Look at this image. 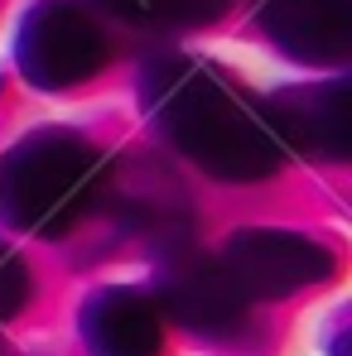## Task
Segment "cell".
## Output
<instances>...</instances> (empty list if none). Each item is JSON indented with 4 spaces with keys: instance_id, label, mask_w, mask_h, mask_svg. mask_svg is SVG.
<instances>
[{
    "instance_id": "cell-1",
    "label": "cell",
    "mask_w": 352,
    "mask_h": 356,
    "mask_svg": "<svg viewBox=\"0 0 352 356\" xmlns=\"http://www.w3.org/2000/svg\"><path fill=\"white\" fill-rule=\"evenodd\" d=\"M140 102L160 140L193 159L203 174L251 183L275 174L285 145L266 116V102L193 54H155L140 67Z\"/></svg>"
},
{
    "instance_id": "cell-2",
    "label": "cell",
    "mask_w": 352,
    "mask_h": 356,
    "mask_svg": "<svg viewBox=\"0 0 352 356\" xmlns=\"http://www.w3.org/2000/svg\"><path fill=\"white\" fill-rule=\"evenodd\" d=\"M107 188V154L77 130H34L0 159V222L29 236H63Z\"/></svg>"
},
{
    "instance_id": "cell-3",
    "label": "cell",
    "mask_w": 352,
    "mask_h": 356,
    "mask_svg": "<svg viewBox=\"0 0 352 356\" xmlns=\"http://www.w3.org/2000/svg\"><path fill=\"white\" fill-rule=\"evenodd\" d=\"M112 63V29L82 0H34L15 19V72L39 92H72Z\"/></svg>"
},
{
    "instance_id": "cell-4",
    "label": "cell",
    "mask_w": 352,
    "mask_h": 356,
    "mask_svg": "<svg viewBox=\"0 0 352 356\" xmlns=\"http://www.w3.org/2000/svg\"><path fill=\"white\" fill-rule=\"evenodd\" d=\"M222 270L241 289V298H280L304 289V284H319L333 270V255L299 232L251 227V232H236L227 241Z\"/></svg>"
},
{
    "instance_id": "cell-5",
    "label": "cell",
    "mask_w": 352,
    "mask_h": 356,
    "mask_svg": "<svg viewBox=\"0 0 352 356\" xmlns=\"http://www.w3.org/2000/svg\"><path fill=\"white\" fill-rule=\"evenodd\" d=\"M251 19L299 67H343L352 58V0H256Z\"/></svg>"
},
{
    "instance_id": "cell-6",
    "label": "cell",
    "mask_w": 352,
    "mask_h": 356,
    "mask_svg": "<svg viewBox=\"0 0 352 356\" xmlns=\"http://www.w3.org/2000/svg\"><path fill=\"white\" fill-rule=\"evenodd\" d=\"M348 77H328V82H299L285 87L266 102V116L275 125L285 149H304L319 159H343L348 154Z\"/></svg>"
},
{
    "instance_id": "cell-7",
    "label": "cell",
    "mask_w": 352,
    "mask_h": 356,
    "mask_svg": "<svg viewBox=\"0 0 352 356\" xmlns=\"http://www.w3.org/2000/svg\"><path fill=\"white\" fill-rule=\"evenodd\" d=\"M77 327L92 356H160V342H164L160 308L140 289H97L82 303Z\"/></svg>"
},
{
    "instance_id": "cell-8",
    "label": "cell",
    "mask_w": 352,
    "mask_h": 356,
    "mask_svg": "<svg viewBox=\"0 0 352 356\" xmlns=\"http://www.w3.org/2000/svg\"><path fill=\"white\" fill-rule=\"evenodd\" d=\"M164 303L188 327H203V332L236 327L241 308H246V298L227 280V270L208 265V260H174L169 275H164Z\"/></svg>"
},
{
    "instance_id": "cell-9",
    "label": "cell",
    "mask_w": 352,
    "mask_h": 356,
    "mask_svg": "<svg viewBox=\"0 0 352 356\" xmlns=\"http://www.w3.org/2000/svg\"><path fill=\"white\" fill-rule=\"evenodd\" d=\"M236 0H155L150 24H169V29H208L217 19L232 15Z\"/></svg>"
},
{
    "instance_id": "cell-10",
    "label": "cell",
    "mask_w": 352,
    "mask_h": 356,
    "mask_svg": "<svg viewBox=\"0 0 352 356\" xmlns=\"http://www.w3.org/2000/svg\"><path fill=\"white\" fill-rule=\"evenodd\" d=\"M24 298H29V270L10 245H0V323L15 318Z\"/></svg>"
},
{
    "instance_id": "cell-11",
    "label": "cell",
    "mask_w": 352,
    "mask_h": 356,
    "mask_svg": "<svg viewBox=\"0 0 352 356\" xmlns=\"http://www.w3.org/2000/svg\"><path fill=\"white\" fill-rule=\"evenodd\" d=\"M87 10H97L102 19L112 15V19H125V24H150V15H155V0H82Z\"/></svg>"
}]
</instances>
